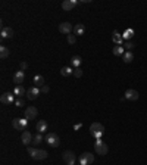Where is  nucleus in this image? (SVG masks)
I'll use <instances>...</instances> for the list:
<instances>
[{
  "instance_id": "f8f14e48",
  "label": "nucleus",
  "mask_w": 147,
  "mask_h": 165,
  "mask_svg": "<svg viewBox=\"0 0 147 165\" xmlns=\"http://www.w3.org/2000/svg\"><path fill=\"white\" fill-rule=\"evenodd\" d=\"M40 93H41V89L33 86L31 89H28L27 90V97L30 100H34V99H37V97H38V94H40Z\"/></svg>"
},
{
  "instance_id": "c85d7f7f",
  "label": "nucleus",
  "mask_w": 147,
  "mask_h": 165,
  "mask_svg": "<svg viewBox=\"0 0 147 165\" xmlns=\"http://www.w3.org/2000/svg\"><path fill=\"white\" fill-rule=\"evenodd\" d=\"M74 77H75V78H81V77H82L81 68H74Z\"/></svg>"
},
{
  "instance_id": "6ab92c4d",
  "label": "nucleus",
  "mask_w": 147,
  "mask_h": 165,
  "mask_svg": "<svg viewBox=\"0 0 147 165\" xmlns=\"http://www.w3.org/2000/svg\"><path fill=\"white\" fill-rule=\"evenodd\" d=\"M84 31H85L84 24H77V25L74 27V35H82Z\"/></svg>"
},
{
  "instance_id": "0eeeda50",
  "label": "nucleus",
  "mask_w": 147,
  "mask_h": 165,
  "mask_svg": "<svg viewBox=\"0 0 147 165\" xmlns=\"http://www.w3.org/2000/svg\"><path fill=\"white\" fill-rule=\"evenodd\" d=\"M94 162V155L90 152H84L80 156V164L81 165H91Z\"/></svg>"
},
{
  "instance_id": "4468645a",
  "label": "nucleus",
  "mask_w": 147,
  "mask_h": 165,
  "mask_svg": "<svg viewBox=\"0 0 147 165\" xmlns=\"http://www.w3.org/2000/svg\"><path fill=\"white\" fill-rule=\"evenodd\" d=\"M77 5H78L77 0H63V2H62V9L66 10V12H69V10H72Z\"/></svg>"
},
{
  "instance_id": "412c9836",
  "label": "nucleus",
  "mask_w": 147,
  "mask_h": 165,
  "mask_svg": "<svg viewBox=\"0 0 147 165\" xmlns=\"http://www.w3.org/2000/svg\"><path fill=\"white\" fill-rule=\"evenodd\" d=\"M43 142H44V137H43L41 133H37L33 137V146H38V145H41Z\"/></svg>"
},
{
  "instance_id": "a878e982",
  "label": "nucleus",
  "mask_w": 147,
  "mask_h": 165,
  "mask_svg": "<svg viewBox=\"0 0 147 165\" xmlns=\"http://www.w3.org/2000/svg\"><path fill=\"white\" fill-rule=\"evenodd\" d=\"M112 52H113L115 56H124V53H125V49H124V46H115Z\"/></svg>"
},
{
  "instance_id": "2f4dec72",
  "label": "nucleus",
  "mask_w": 147,
  "mask_h": 165,
  "mask_svg": "<svg viewBox=\"0 0 147 165\" xmlns=\"http://www.w3.org/2000/svg\"><path fill=\"white\" fill-rule=\"evenodd\" d=\"M27 68H28L27 62H21V71H24V69H27Z\"/></svg>"
},
{
  "instance_id": "5701e85b",
  "label": "nucleus",
  "mask_w": 147,
  "mask_h": 165,
  "mask_svg": "<svg viewBox=\"0 0 147 165\" xmlns=\"http://www.w3.org/2000/svg\"><path fill=\"white\" fill-rule=\"evenodd\" d=\"M14 94L15 96H18V97H22L24 94H27V92H25V89H24L22 86H15Z\"/></svg>"
},
{
  "instance_id": "7ed1b4c3",
  "label": "nucleus",
  "mask_w": 147,
  "mask_h": 165,
  "mask_svg": "<svg viewBox=\"0 0 147 165\" xmlns=\"http://www.w3.org/2000/svg\"><path fill=\"white\" fill-rule=\"evenodd\" d=\"M44 142H46L50 147H58V146L60 145V139L56 133H47L46 137H44Z\"/></svg>"
},
{
  "instance_id": "9d476101",
  "label": "nucleus",
  "mask_w": 147,
  "mask_h": 165,
  "mask_svg": "<svg viewBox=\"0 0 147 165\" xmlns=\"http://www.w3.org/2000/svg\"><path fill=\"white\" fill-rule=\"evenodd\" d=\"M0 102H2L3 105H10V103L15 102V94L14 93H3V94L0 96Z\"/></svg>"
},
{
  "instance_id": "a211bd4d",
  "label": "nucleus",
  "mask_w": 147,
  "mask_h": 165,
  "mask_svg": "<svg viewBox=\"0 0 147 165\" xmlns=\"http://www.w3.org/2000/svg\"><path fill=\"white\" fill-rule=\"evenodd\" d=\"M112 40H113V43H116V46H122L124 39H122V34H119L118 31H113V34H112Z\"/></svg>"
},
{
  "instance_id": "c756f323",
  "label": "nucleus",
  "mask_w": 147,
  "mask_h": 165,
  "mask_svg": "<svg viewBox=\"0 0 147 165\" xmlns=\"http://www.w3.org/2000/svg\"><path fill=\"white\" fill-rule=\"evenodd\" d=\"M68 43H69V44H75V43H77V35L69 34V35H68Z\"/></svg>"
},
{
  "instance_id": "aec40b11",
  "label": "nucleus",
  "mask_w": 147,
  "mask_h": 165,
  "mask_svg": "<svg viewBox=\"0 0 147 165\" xmlns=\"http://www.w3.org/2000/svg\"><path fill=\"white\" fill-rule=\"evenodd\" d=\"M35 128H37V131H38V133H41V134H43V133L47 130V122L44 121V119H41V121H38V122H37Z\"/></svg>"
},
{
  "instance_id": "6e6552de",
  "label": "nucleus",
  "mask_w": 147,
  "mask_h": 165,
  "mask_svg": "<svg viewBox=\"0 0 147 165\" xmlns=\"http://www.w3.org/2000/svg\"><path fill=\"white\" fill-rule=\"evenodd\" d=\"M59 33L66 34V35H69L71 33H74L72 24H71V22H62V24H59Z\"/></svg>"
},
{
  "instance_id": "9b49d317",
  "label": "nucleus",
  "mask_w": 147,
  "mask_h": 165,
  "mask_svg": "<svg viewBox=\"0 0 147 165\" xmlns=\"http://www.w3.org/2000/svg\"><path fill=\"white\" fill-rule=\"evenodd\" d=\"M33 137L34 136L28 131V130H24L22 134H21V142H22L25 146H28V145H31V143H33Z\"/></svg>"
},
{
  "instance_id": "b1692460",
  "label": "nucleus",
  "mask_w": 147,
  "mask_h": 165,
  "mask_svg": "<svg viewBox=\"0 0 147 165\" xmlns=\"http://www.w3.org/2000/svg\"><path fill=\"white\" fill-rule=\"evenodd\" d=\"M81 62H82V59H81V56H78V55H75V56L71 58V64H72L74 68H80Z\"/></svg>"
},
{
  "instance_id": "393cba45",
  "label": "nucleus",
  "mask_w": 147,
  "mask_h": 165,
  "mask_svg": "<svg viewBox=\"0 0 147 165\" xmlns=\"http://www.w3.org/2000/svg\"><path fill=\"white\" fill-rule=\"evenodd\" d=\"M133 37H134V30H131V28L125 30V31H124V34H122V39L127 40V41H129Z\"/></svg>"
},
{
  "instance_id": "2eb2a0df",
  "label": "nucleus",
  "mask_w": 147,
  "mask_h": 165,
  "mask_svg": "<svg viewBox=\"0 0 147 165\" xmlns=\"http://www.w3.org/2000/svg\"><path fill=\"white\" fill-rule=\"evenodd\" d=\"M24 80H25V72H24V71H16V72H15V75H14L15 86H22Z\"/></svg>"
},
{
  "instance_id": "72a5a7b5",
  "label": "nucleus",
  "mask_w": 147,
  "mask_h": 165,
  "mask_svg": "<svg viewBox=\"0 0 147 165\" xmlns=\"http://www.w3.org/2000/svg\"><path fill=\"white\" fill-rule=\"evenodd\" d=\"M49 90H50V89H49V87H47V86L41 87V93H49Z\"/></svg>"
},
{
  "instance_id": "bb28decb",
  "label": "nucleus",
  "mask_w": 147,
  "mask_h": 165,
  "mask_svg": "<svg viewBox=\"0 0 147 165\" xmlns=\"http://www.w3.org/2000/svg\"><path fill=\"white\" fill-rule=\"evenodd\" d=\"M133 59H134V55L129 52V50H127V52L124 53V62H125V64H131Z\"/></svg>"
},
{
  "instance_id": "f03ea898",
  "label": "nucleus",
  "mask_w": 147,
  "mask_h": 165,
  "mask_svg": "<svg viewBox=\"0 0 147 165\" xmlns=\"http://www.w3.org/2000/svg\"><path fill=\"white\" fill-rule=\"evenodd\" d=\"M90 133H91L93 137L100 139L101 136H103V133H105V127H103V124H100V122H93V124L90 126Z\"/></svg>"
},
{
  "instance_id": "7c9ffc66",
  "label": "nucleus",
  "mask_w": 147,
  "mask_h": 165,
  "mask_svg": "<svg viewBox=\"0 0 147 165\" xmlns=\"http://www.w3.org/2000/svg\"><path fill=\"white\" fill-rule=\"evenodd\" d=\"M133 47H134V43H133V41H127V43H125V46H124V49H127V50H131Z\"/></svg>"
},
{
  "instance_id": "1a4fd4ad",
  "label": "nucleus",
  "mask_w": 147,
  "mask_h": 165,
  "mask_svg": "<svg viewBox=\"0 0 147 165\" xmlns=\"http://www.w3.org/2000/svg\"><path fill=\"white\" fill-rule=\"evenodd\" d=\"M37 115H38V111H37L35 106H28L27 109H25V113H24V117H25L28 121H30V119L37 118Z\"/></svg>"
},
{
  "instance_id": "39448f33",
  "label": "nucleus",
  "mask_w": 147,
  "mask_h": 165,
  "mask_svg": "<svg viewBox=\"0 0 147 165\" xmlns=\"http://www.w3.org/2000/svg\"><path fill=\"white\" fill-rule=\"evenodd\" d=\"M28 126V119L27 118H14L12 119V127L15 130H25Z\"/></svg>"
},
{
  "instance_id": "dca6fc26",
  "label": "nucleus",
  "mask_w": 147,
  "mask_h": 165,
  "mask_svg": "<svg viewBox=\"0 0 147 165\" xmlns=\"http://www.w3.org/2000/svg\"><path fill=\"white\" fill-rule=\"evenodd\" d=\"M0 37L5 40V39H12L14 37V30L9 28V27H3L2 31H0Z\"/></svg>"
},
{
  "instance_id": "cd10ccee",
  "label": "nucleus",
  "mask_w": 147,
  "mask_h": 165,
  "mask_svg": "<svg viewBox=\"0 0 147 165\" xmlns=\"http://www.w3.org/2000/svg\"><path fill=\"white\" fill-rule=\"evenodd\" d=\"M7 56H9V49L6 46H2L0 47V58L2 59H6Z\"/></svg>"
},
{
  "instance_id": "473e14b6",
  "label": "nucleus",
  "mask_w": 147,
  "mask_h": 165,
  "mask_svg": "<svg viewBox=\"0 0 147 165\" xmlns=\"http://www.w3.org/2000/svg\"><path fill=\"white\" fill-rule=\"evenodd\" d=\"M15 103H16V106H19V108H21V106H24V100H22V99H18L16 102H15Z\"/></svg>"
},
{
  "instance_id": "4be33fe9",
  "label": "nucleus",
  "mask_w": 147,
  "mask_h": 165,
  "mask_svg": "<svg viewBox=\"0 0 147 165\" xmlns=\"http://www.w3.org/2000/svg\"><path fill=\"white\" fill-rule=\"evenodd\" d=\"M60 75L62 77H69V75H74V69L71 66H63L62 69H60Z\"/></svg>"
},
{
  "instance_id": "f257e3e1",
  "label": "nucleus",
  "mask_w": 147,
  "mask_h": 165,
  "mask_svg": "<svg viewBox=\"0 0 147 165\" xmlns=\"http://www.w3.org/2000/svg\"><path fill=\"white\" fill-rule=\"evenodd\" d=\"M28 153H30V156L33 159H35V161L46 159L47 155H49L46 151H43V149H34V147H28Z\"/></svg>"
},
{
  "instance_id": "ddd939ff",
  "label": "nucleus",
  "mask_w": 147,
  "mask_h": 165,
  "mask_svg": "<svg viewBox=\"0 0 147 165\" xmlns=\"http://www.w3.org/2000/svg\"><path fill=\"white\" fill-rule=\"evenodd\" d=\"M140 97V94L137 90H134V89H128L127 92H125V99L127 100H131V102H135V100H138Z\"/></svg>"
},
{
  "instance_id": "423d86ee",
  "label": "nucleus",
  "mask_w": 147,
  "mask_h": 165,
  "mask_svg": "<svg viewBox=\"0 0 147 165\" xmlns=\"http://www.w3.org/2000/svg\"><path fill=\"white\" fill-rule=\"evenodd\" d=\"M62 158L65 161V164L66 165H75L77 162V156H75V153L72 151H66V152L62 153Z\"/></svg>"
},
{
  "instance_id": "f3484780",
  "label": "nucleus",
  "mask_w": 147,
  "mask_h": 165,
  "mask_svg": "<svg viewBox=\"0 0 147 165\" xmlns=\"http://www.w3.org/2000/svg\"><path fill=\"white\" fill-rule=\"evenodd\" d=\"M33 83H34V86L38 87V89H41V87L46 86V84H44V83H46V81H44V77H43V75H40V74H37V75L34 77Z\"/></svg>"
},
{
  "instance_id": "20e7f679",
  "label": "nucleus",
  "mask_w": 147,
  "mask_h": 165,
  "mask_svg": "<svg viewBox=\"0 0 147 165\" xmlns=\"http://www.w3.org/2000/svg\"><path fill=\"white\" fill-rule=\"evenodd\" d=\"M94 151H96V153H99V155L103 156V155H106L109 152V147H107V145L101 139H96V142H94Z\"/></svg>"
}]
</instances>
